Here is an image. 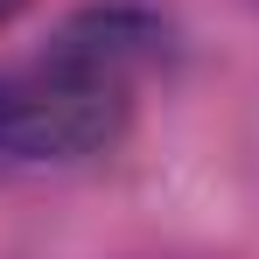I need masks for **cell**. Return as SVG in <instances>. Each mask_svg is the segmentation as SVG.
Returning a JSON list of instances; mask_svg holds the SVG:
<instances>
[{
    "label": "cell",
    "mask_w": 259,
    "mask_h": 259,
    "mask_svg": "<svg viewBox=\"0 0 259 259\" xmlns=\"http://www.w3.org/2000/svg\"><path fill=\"white\" fill-rule=\"evenodd\" d=\"M14 7H21V0H0V14H14Z\"/></svg>",
    "instance_id": "obj_1"
}]
</instances>
